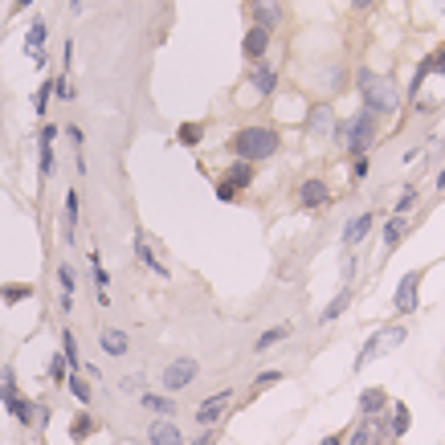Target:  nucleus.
Segmentation results:
<instances>
[{"label": "nucleus", "instance_id": "8fccbe9b", "mask_svg": "<svg viewBox=\"0 0 445 445\" xmlns=\"http://www.w3.org/2000/svg\"><path fill=\"white\" fill-rule=\"evenodd\" d=\"M86 0H70V9H74V13H78V9H82Z\"/></svg>", "mask_w": 445, "mask_h": 445}, {"label": "nucleus", "instance_id": "a18cd8bd", "mask_svg": "<svg viewBox=\"0 0 445 445\" xmlns=\"http://www.w3.org/2000/svg\"><path fill=\"white\" fill-rule=\"evenodd\" d=\"M82 376H90V380H102V372L94 368V363H82Z\"/></svg>", "mask_w": 445, "mask_h": 445}, {"label": "nucleus", "instance_id": "412c9836", "mask_svg": "<svg viewBox=\"0 0 445 445\" xmlns=\"http://www.w3.org/2000/svg\"><path fill=\"white\" fill-rule=\"evenodd\" d=\"M331 127H335V115H331V106H314L311 115H307V135H327Z\"/></svg>", "mask_w": 445, "mask_h": 445}, {"label": "nucleus", "instance_id": "0eeeda50", "mask_svg": "<svg viewBox=\"0 0 445 445\" xmlns=\"http://www.w3.org/2000/svg\"><path fill=\"white\" fill-rule=\"evenodd\" d=\"M417 302H421V270H409L405 278L396 282L392 307H396V314H417Z\"/></svg>", "mask_w": 445, "mask_h": 445}, {"label": "nucleus", "instance_id": "c9c22d12", "mask_svg": "<svg viewBox=\"0 0 445 445\" xmlns=\"http://www.w3.org/2000/svg\"><path fill=\"white\" fill-rule=\"evenodd\" d=\"M70 433H74V441H82L86 433H94V421H90V412H78V417H74V425H70Z\"/></svg>", "mask_w": 445, "mask_h": 445}, {"label": "nucleus", "instance_id": "7c9ffc66", "mask_svg": "<svg viewBox=\"0 0 445 445\" xmlns=\"http://www.w3.org/2000/svg\"><path fill=\"white\" fill-rule=\"evenodd\" d=\"M50 99H53V78H45V82L37 86V94H33V111H37V119H45V111H50Z\"/></svg>", "mask_w": 445, "mask_h": 445}, {"label": "nucleus", "instance_id": "9d476101", "mask_svg": "<svg viewBox=\"0 0 445 445\" xmlns=\"http://www.w3.org/2000/svg\"><path fill=\"white\" fill-rule=\"evenodd\" d=\"M53 139H57V127L45 123L41 135H37V172H41V180H50L53 176Z\"/></svg>", "mask_w": 445, "mask_h": 445}, {"label": "nucleus", "instance_id": "4468645a", "mask_svg": "<svg viewBox=\"0 0 445 445\" xmlns=\"http://www.w3.org/2000/svg\"><path fill=\"white\" fill-rule=\"evenodd\" d=\"M372 225H376V213H360V216H351V221L344 225V246H347V249H356V246L363 241V237L372 233Z\"/></svg>", "mask_w": 445, "mask_h": 445}, {"label": "nucleus", "instance_id": "5701e85b", "mask_svg": "<svg viewBox=\"0 0 445 445\" xmlns=\"http://www.w3.org/2000/svg\"><path fill=\"white\" fill-rule=\"evenodd\" d=\"M384 417H388V437H405V433H409V425H412L409 405H400V400H396L392 412H384Z\"/></svg>", "mask_w": 445, "mask_h": 445}, {"label": "nucleus", "instance_id": "3c124183", "mask_svg": "<svg viewBox=\"0 0 445 445\" xmlns=\"http://www.w3.org/2000/svg\"><path fill=\"white\" fill-rule=\"evenodd\" d=\"M351 4H356V9H368V4H372V0H351Z\"/></svg>", "mask_w": 445, "mask_h": 445}, {"label": "nucleus", "instance_id": "4c0bfd02", "mask_svg": "<svg viewBox=\"0 0 445 445\" xmlns=\"http://www.w3.org/2000/svg\"><path fill=\"white\" fill-rule=\"evenodd\" d=\"M278 380H282V372L270 368V372H258V376H253V388H270V384H278Z\"/></svg>", "mask_w": 445, "mask_h": 445}, {"label": "nucleus", "instance_id": "a878e982", "mask_svg": "<svg viewBox=\"0 0 445 445\" xmlns=\"http://www.w3.org/2000/svg\"><path fill=\"white\" fill-rule=\"evenodd\" d=\"M282 339H290V323H278V327H265L258 339H253V351L262 356V351H270L274 344H282Z\"/></svg>", "mask_w": 445, "mask_h": 445}, {"label": "nucleus", "instance_id": "f257e3e1", "mask_svg": "<svg viewBox=\"0 0 445 445\" xmlns=\"http://www.w3.org/2000/svg\"><path fill=\"white\" fill-rule=\"evenodd\" d=\"M282 139L274 127H262V123H253V127H241V131L229 139V151L237 155V160H246V164H262V160H270V155H278Z\"/></svg>", "mask_w": 445, "mask_h": 445}, {"label": "nucleus", "instance_id": "a19ab883", "mask_svg": "<svg viewBox=\"0 0 445 445\" xmlns=\"http://www.w3.org/2000/svg\"><path fill=\"white\" fill-rule=\"evenodd\" d=\"M216 200H225V204H229V200H237V188H233V184H225V180H216Z\"/></svg>", "mask_w": 445, "mask_h": 445}, {"label": "nucleus", "instance_id": "c756f323", "mask_svg": "<svg viewBox=\"0 0 445 445\" xmlns=\"http://www.w3.org/2000/svg\"><path fill=\"white\" fill-rule=\"evenodd\" d=\"M66 388H70V392H74V396H78V405H90V400H94V388H90V384H86V380L78 376V372H70Z\"/></svg>", "mask_w": 445, "mask_h": 445}, {"label": "nucleus", "instance_id": "1a4fd4ad", "mask_svg": "<svg viewBox=\"0 0 445 445\" xmlns=\"http://www.w3.org/2000/svg\"><path fill=\"white\" fill-rule=\"evenodd\" d=\"M249 17H253L258 29L274 33V29L282 25V4H278V0H249Z\"/></svg>", "mask_w": 445, "mask_h": 445}, {"label": "nucleus", "instance_id": "a211bd4d", "mask_svg": "<svg viewBox=\"0 0 445 445\" xmlns=\"http://www.w3.org/2000/svg\"><path fill=\"white\" fill-rule=\"evenodd\" d=\"M221 180L233 184V188L241 192V188H249V184H253V164H246V160H233V164L221 172Z\"/></svg>", "mask_w": 445, "mask_h": 445}, {"label": "nucleus", "instance_id": "de8ad7c7", "mask_svg": "<svg viewBox=\"0 0 445 445\" xmlns=\"http://www.w3.org/2000/svg\"><path fill=\"white\" fill-rule=\"evenodd\" d=\"M33 0H13V13H21V9H29Z\"/></svg>", "mask_w": 445, "mask_h": 445}, {"label": "nucleus", "instance_id": "aec40b11", "mask_svg": "<svg viewBox=\"0 0 445 445\" xmlns=\"http://www.w3.org/2000/svg\"><path fill=\"white\" fill-rule=\"evenodd\" d=\"M0 400H4V409H13L21 400V388H17V372H13V363H4L0 368Z\"/></svg>", "mask_w": 445, "mask_h": 445}, {"label": "nucleus", "instance_id": "bb28decb", "mask_svg": "<svg viewBox=\"0 0 445 445\" xmlns=\"http://www.w3.org/2000/svg\"><path fill=\"white\" fill-rule=\"evenodd\" d=\"M74 229H78V192L70 188V192H66V209H62V237L74 241Z\"/></svg>", "mask_w": 445, "mask_h": 445}, {"label": "nucleus", "instance_id": "37998d69", "mask_svg": "<svg viewBox=\"0 0 445 445\" xmlns=\"http://www.w3.org/2000/svg\"><path fill=\"white\" fill-rule=\"evenodd\" d=\"M351 176H356V180H363V176H368V155L351 160Z\"/></svg>", "mask_w": 445, "mask_h": 445}, {"label": "nucleus", "instance_id": "f704fd0d", "mask_svg": "<svg viewBox=\"0 0 445 445\" xmlns=\"http://www.w3.org/2000/svg\"><path fill=\"white\" fill-rule=\"evenodd\" d=\"M50 380H53V384H66V380H70V363H66V356H62V351L50 360Z\"/></svg>", "mask_w": 445, "mask_h": 445}, {"label": "nucleus", "instance_id": "20e7f679", "mask_svg": "<svg viewBox=\"0 0 445 445\" xmlns=\"http://www.w3.org/2000/svg\"><path fill=\"white\" fill-rule=\"evenodd\" d=\"M405 335H409V331L400 327V323H392V327L376 331V335H372V339H368V344L360 347V356H356V372H363V368H368L372 360H376V356H384V351H392L396 344H405Z\"/></svg>", "mask_w": 445, "mask_h": 445}, {"label": "nucleus", "instance_id": "dca6fc26", "mask_svg": "<svg viewBox=\"0 0 445 445\" xmlns=\"http://www.w3.org/2000/svg\"><path fill=\"white\" fill-rule=\"evenodd\" d=\"M148 441L151 445H188L184 441V433L167 417H160V421H151V429H148Z\"/></svg>", "mask_w": 445, "mask_h": 445}, {"label": "nucleus", "instance_id": "09e8293b", "mask_svg": "<svg viewBox=\"0 0 445 445\" xmlns=\"http://www.w3.org/2000/svg\"><path fill=\"white\" fill-rule=\"evenodd\" d=\"M437 188H441V192H445V167H441V172H437Z\"/></svg>", "mask_w": 445, "mask_h": 445}, {"label": "nucleus", "instance_id": "2eb2a0df", "mask_svg": "<svg viewBox=\"0 0 445 445\" xmlns=\"http://www.w3.org/2000/svg\"><path fill=\"white\" fill-rule=\"evenodd\" d=\"M135 258H139V265H148L155 278H164V282H167V265L155 258V249H151V241L143 237V233H135Z\"/></svg>", "mask_w": 445, "mask_h": 445}, {"label": "nucleus", "instance_id": "2f4dec72", "mask_svg": "<svg viewBox=\"0 0 445 445\" xmlns=\"http://www.w3.org/2000/svg\"><path fill=\"white\" fill-rule=\"evenodd\" d=\"M176 139H180L184 148H200V139H204V127H200V123H184L180 131H176Z\"/></svg>", "mask_w": 445, "mask_h": 445}, {"label": "nucleus", "instance_id": "6ab92c4d", "mask_svg": "<svg viewBox=\"0 0 445 445\" xmlns=\"http://www.w3.org/2000/svg\"><path fill=\"white\" fill-rule=\"evenodd\" d=\"M384 409H388V392H384V388H363L360 392V412L363 417H384Z\"/></svg>", "mask_w": 445, "mask_h": 445}, {"label": "nucleus", "instance_id": "f03ea898", "mask_svg": "<svg viewBox=\"0 0 445 445\" xmlns=\"http://www.w3.org/2000/svg\"><path fill=\"white\" fill-rule=\"evenodd\" d=\"M360 99H363V111H372V115H396L400 111V90L388 74H372V70H360Z\"/></svg>", "mask_w": 445, "mask_h": 445}, {"label": "nucleus", "instance_id": "4be33fe9", "mask_svg": "<svg viewBox=\"0 0 445 445\" xmlns=\"http://www.w3.org/2000/svg\"><path fill=\"white\" fill-rule=\"evenodd\" d=\"M139 405L148 412H155V417H172V412H176V405H172L167 392H139Z\"/></svg>", "mask_w": 445, "mask_h": 445}, {"label": "nucleus", "instance_id": "39448f33", "mask_svg": "<svg viewBox=\"0 0 445 445\" xmlns=\"http://www.w3.org/2000/svg\"><path fill=\"white\" fill-rule=\"evenodd\" d=\"M197 376H200V363L192 360V356H180V360H172L164 368L160 384H164V392L172 396V392H184L188 384H197Z\"/></svg>", "mask_w": 445, "mask_h": 445}, {"label": "nucleus", "instance_id": "58836bf2", "mask_svg": "<svg viewBox=\"0 0 445 445\" xmlns=\"http://www.w3.org/2000/svg\"><path fill=\"white\" fill-rule=\"evenodd\" d=\"M53 94H57V99H74V86H70V78H53Z\"/></svg>", "mask_w": 445, "mask_h": 445}, {"label": "nucleus", "instance_id": "f3484780", "mask_svg": "<svg viewBox=\"0 0 445 445\" xmlns=\"http://www.w3.org/2000/svg\"><path fill=\"white\" fill-rule=\"evenodd\" d=\"M99 347L102 351H106V356H127V351H131V339H127V331H119V327H106L99 335Z\"/></svg>", "mask_w": 445, "mask_h": 445}, {"label": "nucleus", "instance_id": "e433bc0d", "mask_svg": "<svg viewBox=\"0 0 445 445\" xmlns=\"http://www.w3.org/2000/svg\"><path fill=\"white\" fill-rule=\"evenodd\" d=\"M29 295H33L29 286H4V290H0V298H4V302H21V298H29Z\"/></svg>", "mask_w": 445, "mask_h": 445}, {"label": "nucleus", "instance_id": "49530a36", "mask_svg": "<svg viewBox=\"0 0 445 445\" xmlns=\"http://www.w3.org/2000/svg\"><path fill=\"white\" fill-rule=\"evenodd\" d=\"M319 445H344V433H331V437H323Z\"/></svg>", "mask_w": 445, "mask_h": 445}, {"label": "nucleus", "instance_id": "cd10ccee", "mask_svg": "<svg viewBox=\"0 0 445 445\" xmlns=\"http://www.w3.org/2000/svg\"><path fill=\"white\" fill-rule=\"evenodd\" d=\"M405 233H409V216H388V221H384V253L400 246Z\"/></svg>", "mask_w": 445, "mask_h": 445}, {"label": "nucleus", "instance_id": "c85d7f7f", "mask_svg": "<svg viewBox=\"0 0 445 445\" xmlns=\"http://www.w3.org/2000/svg\"><path fill=\"white\" fill-rule=\"evenodd\" d=\"M62 356L74 372H82V356H78V339H74V331H62Z\"/></svg>", "mask_w": 445, "mask_h": 445}, {"label": "nucleus", "instance_id": "79ce46f5", "mask_svg": "<svg viewBox=\"0 0 445 445\" xmlns=\"http://www.w3.org/2000/svg\"><path fill=\"white\" fill-rule=\"evenodd\" d=\"M429 66H433V74H445V45L437 53H429Z\"/></svg>", "mask_w": 445, "mask_h": 445}, {"label": "nucleus", "instance_id": "c03bdc74", "mask_svg": "<svg viewBox=\"0 0 445 445\" xmlns=\"http://www.w3.org/2000/svg\"><path fill=\"white\" fill-rule=\"evenodd\" d=\"M213 437H216V429H204L197 441H188V445H213Z\"/></svg>", "mask_w": 445, "mask_h": 445}, {"label": "nucleus", "instance_id": "ea45409f", "mask_svg": "<svg viewBox=\"0 0 445 445\" xmlns=\"http://www.w3.org/2000/svg\"><path fill=\"white\" fill-rule=\"evenodd\" d=\"M119 388H123V392H143V376H123Z\"/></svg>", "mask_w": 445, "mask_h": 445}, {"label": "nucleus", "instance_id": "393cba45", "mask_svg": "<svg viewBox=\"0 0 445 445\" xmlns=\"http://www.w3.org/2000/svg\"><path fill=\"white\" fill-rule=\"evenodd\" d=\"M347 307H351V286H344V290L331 298L323 311H319V323H335V319H339V314H344Z\"/></svg>", "mask_w": 445, "mask_h": 445}, {"label": "nucleus", "instance_id": "72a5a7b5", "mask_svg": "<svg viewBox=\"0 0 445 445\" xmlns=\"http://www.w3.org/2000/svg\"><path fill=\"white\" fill-rule=\"evenodd\" d=\"M57 286H62V295H66V298H74V286H78V278H74V265H70V262L57 265Z\"/></svg>", "mask_w": 445, "mask_h": 445}, {"label": "nucleus", "instance_id": "9b49d317", "mask_svg": "<svg viewBox=\"0 0 445 445\" xmlns=\"http://www.w3.org/2000/svg\"><path fill=\"white\" fill-rule=\"evenodd\" d=\"M265 50H270V33H265V29H258V25H249L246 37H241V53L249 57V66L265 62Z\"/></svg>", "mask_w": 445, "mask_h": 445}, {"label": "nucleus", "instance_id": "473e14b6", "mask_svg": "<svg viewBox=\"0 0 445 445\" xmlns=\"http://www.w3.org/2000/svg\"><path fill=\"white\" fill-rule=\"evenodd\" d=\"M412 204H417V184H405V192H400V200H396L392 216H409Z\"/></svg>", "mask_w": 445, "mask_h": 445}, {"label": "nucleus", "instance_id": "b1692460", "mask_svg": "<svg viewBox=\"0 0 445 445\" xmlns=\"http://www.w3.org/2000/svg\"><path fill=\"white\" fill-rule=\"evenodd\" d=\"M90 270H94V290H99V302H102V307H106V302H111V290H106V286H111V274L102 270V258H99V249H90Z\"/></svg>", "mask_w": 445, "mask_h": 445}, {"label": "nucleus", "instance_id": "423d86ee", "mask_svg": "<svg viewBox=\"0 0 445 445\" xmlns=\"http://www.w3.org/2000/svg\"><path fill=\"white\" fill-rule=\"evenodd\" d=\"M229 405H233V392H229V388H221V392L204 396V400L197 405V412H192V417H197V425H200V429H216V425H221V417L229 412Z\"/></svg>", "mask_w": 445, "mask_h": 445}, {"label": "nucleus", "instance_id": "6e6552de", "mask_svg": "<svg viewBox=\"0 0 445 445\" xmlns=\"http://www.w3.org/2000/svg\"><path fill=\"white\" fill-rule=\"evenodd\" d=\"M323 204H331V184L319 176H307L298 184V209H323Z\"/></svg>", "mask_w": 445, "mask_h": 445}, {"label": "nucleus", "instance_id": "f8f14e48", "mask_svg": "<svg viewBox=\"0 0 445 445\" xmlns=\"http://www.w3.org/2000/svg\"><path fill=\"white\" fill-rule=\"evenodd\" d=\"M45 37H50V25L45 21H33L29 33H25V53L33 57L37 66H45Z\"/></svg>", "mask_w": 445, "mask_h": 445}, {"label": "nucleus", "instance_id": "7ed1b4c3", "mask_svg": "<svg viewBox=\"0 0 445 445\" xmlns=\"http://www.w3.org/2000/svg\"><path fill=\"white\" fill-rule=\"evenodd\" d=\"M376 127H380V119L372 115V111H356V115L344 123V148H347V155H351V160L368 155L372 139H376Z\"/></svg>", "mask_w": 445, "mask_h": 445}, {"label": "nucleus", "instance_id": "ddd939ff", "mask_svg": "<svg viewBox=\"0 0 445 445\" xmlns=\"http://www.w3.org/2000/svg\"><path fill=\"white\" fill-rule=\"evenodd\" d=\"M249 86L258 90V99H270V94L278 90V70L265 66V62H258V66L249 70Z\"/></svg>", "mask_w": 445, "mask_h": 445}]
</instances>
